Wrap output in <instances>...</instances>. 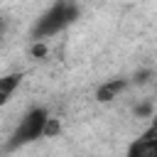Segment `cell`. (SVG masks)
I'll return each instance as SVG.
<instances>
[{
	"label": "cell",
	"instance_id": "cell-5",
	"mask_svg": "<svg viewBox=\"0 0 157 157\" xmlns=\"http://www.w3.org/2000/svg\"><path fill=\"white\" fill-rule=\"evenodd\" d=\"M59 132H61V123H59V118H47L44 130H42V137H56Z\"/></svg>",
	"mask_w": 157,
	"mask_h": 157
},
{
	"label": "cell",
	"instance_id": "cell-6",
	"mask_svg": "<svg viewBox=\"0 0 157 157\" xmlns=\"http://www.w3.org/2000/svg\"><path fill=\"white\" fill-rule=\"evenodd\" d=\"M29 54H32L34 59H44V56H47V44H42V42H37V44H32V49H29Z\"/></svg>",
	"mask_w": 157,
	"mask_h": 157
},
{
	"label": "cell",
	"instance_id": "cell-2",
	"mask_svg": "<svg viewBox=\"0 0 157 157\" xmlns=\"http://www.w3.org/2000/svg\"><path fill=\"white\" fill-rule=\"evenodd\" d=\"M123 88H125V81H123V78H113V81H108V83L98 86L96 98H98V103H108V101L118 98V93H120Z\"/></svg>",
	"mask_w": 157,
	"mask_h": 157
},
{
	"label": "cell",
	"instance_id": "cell-7",
	"mask_svg": "<svg viewBox=\"0 0 157 157\" xmlns=\"http://www.w3.org/2000/svg\"><path fill=\"white\" fill-rule=\"evenodd\" d=\"M150 78H152V71H150V69H142V71H135V78H132V81H135L137 86H142V83H147Z\"/></svg>",
	"mask_w": 157,
	"mask_h": 157
},
{
	"label": "cell",
	"instance_id": "cell-1",
	"mask_svg": "<svg viewBox=\"0 0 157 157\" xmlns=\"http://www.w3.org/2000/svg\"><path fill=\"white\" fill-rule=\"evenodd\" d=\"M47 118H49V115H47L44 108H34V110H29V113L20 120V125H17L15 135H12L10 147H17V145H22V142H29V140L42 137V130H44Z\"/></svg>",
	"mask_w": 157,
	"mask_h": 157
},
{
	"label": "cell",
	"instance_id": "cell-4",
	"mask_svg": "<svg viewBox=\"0 0 157 157\" xmlns=\"http://www.w3.org/2000/svg\"><path fill=\"white\" fill-rule=\"evenodd\" d=\"M20 78H22L20 74H7V76H2V78H0V91H2V93H12V91L20 86Z\"/></svg>",
	"mask_w": 157,
	"mask_h": 157
},
{
	"label": "cell",
	"instance_id": "cell-8",
	"mask_svg": "<svg viewBox=\"0 0 157 157\" xmlns=\"http://www.w3.org/2000/svg\"><path fill=\"white\" fill-rule=\"evenodd\" d=\"M5 32H7V22H5V20H2V17H0V37H2V34H5Z\"/></svg>",
	"mask_w": 157,
	"mask_h": 157
},
{
	"label": "cell",
	"instance_id": "cell-3",
	"mask_svg": "<svg viewBox=\"0 0 157 157\" xmlns=\"http://www.w3.org/2000/svg\"><path fill=\"white\" fill-rule=\"evenodd\" d=\"M128 155H130V157H155V155H157V140L137 137V142L130 145Z\"/></svg>",
	"mask_w": 157,
	"mask_h": 157
}]
</instances>
